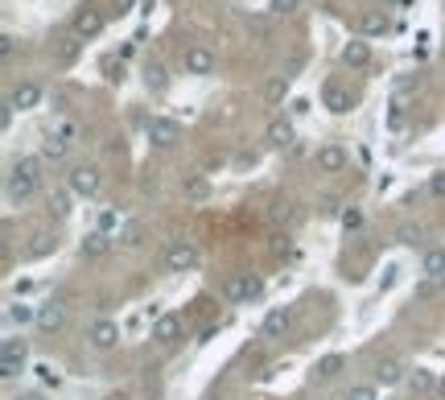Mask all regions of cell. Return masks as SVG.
I'll list each match as a JSON object with an SVG mask.
<instances>
[{
	"label": "cell",
	"instance_id": "6da1fadb",
	"mask_svg": "<svg viewBox=\"0 0 445 400\" xmlns=\"http://www.w3.org/2000/svg\"><path fill=\"white\" fill-rule=\"evenodd\" d=\"M38 170H42L38 157H21L8 170V202H25V198L38 194Z\"/></svg>",
	"mask_w": 445,
	"mask_h": 400
},
{
	"label": "cell",
	"instance_id": "7a4b0ae2",
	"mask_svg": "<svg viewBox=\"0 0 445 400\" xmlns=\"http://www.w3.org/2000/svg\"><path fill=\"white\" fill-rule=\"evenodd\" d=\"M25 359H29V347H25V339H4V347H0V376H4V380L21 376Z\"/></svg>",
	"mask_w": 445,
	"mask_h": 400
},
{
	"label": "cell",
	"instance_id": "3957f363",
	"mask_svg": "<svg viewBox=\"0 0 445 400\" xmlns=\"http://www.w3.org/2000/svg\"><path fill=\"white\" fill-rule=\"evenodd\" d=\"M165 268H169V272H194V268H198V248H194L190 239H174V244L165 248Z\"/></svg>",
	"mask_w": 445,
	"mask_h": 400
},
{
	"label": "cell",
	"instance_id": "277c9868",
	"mask_svg": "<svg viewBox=\"0 0 445 400\" xmlns=\"http://www.w3.org/2000/svg\"><path fill=\"white\" fill-rule=\"evenodd\" d=\"M144 133H149V140H153L157 149H174L181 140V124L169 120V116H153V120L144 124Z\"/></svg>",
	"mask_w": 445,
	"mask_h": 400
},
{
	"label": "cell",
	"instance_id": "5b68a950",
	"mask_svg": "<svg viewBox=\"0 0 445 400\" xmlns=\"http://www.w3.org/2000/svg\"><path fill=\"white\" fill-rule=\"evenodd\" d=\"M99 186H103V174H99L95 165H75V170H70V194H79V198H95V194H99Z\"/></svg>",
	"mask_w": 445,
	"mask_h": 400
},
{
	"label": "cell",
	"instance_id": "8992f818",
	"mask_svg": "<svg viewBox=\"0 0 445 400\" xmlns=\"http://www.w3.org/2000/svg\"><path fill=\"white\" fill-rule=\"evenodd\" d=\"M260 293H264V281L256 272H243V276H231L227 281V297L231 302H256Z\"/></svg>",
	"mask_w": 445,
	"mask_h": 400
},
{
	"label": "cell",
	"instance_id": "52a82bcc",
	"mask_svg": "<svg viewBox=\"0 0 445 400\" xmlns=\"http://www.w3.org/2000/svg\"><path fill=\"white\" fill-rule=\"evenodd\" d=\"M87 339H91V347H95V351H112V347L120 343V326H116L112 318H95V322H91V330H87Z\"/></svg>",
	"mask_w": 445,
	"mask_h": 400
},
{
	"label": "cell",
	"instance_id": "ba28073f",
	"mask_svg": "<svg viewBox=\"0 0 445 400\" xmlns=\"http://www.w3.org/2000/svg\"><path fill=\"white\" fill-rule=\"evenodd\" d=\"M322 103H326V112H334V116H347V112L355 108V95L342 87V83H334V79H330V83L322 87Z\"/></svg>",
	"mask_w": 445,
	"mask_h": 400
},
{
	"label": "cell",
	"instance_id": "9c48e42d",
	"mask_svg": "<svg viewBox=\"0 0 445 400\" xmlns=\"http://www.w3.org/2000/svg\"><path fill=\"white\" fill-rule=\"evenodd\" d=\"M313 165H317L322 174H342V170H347V149H342V145H322V149L313 153Z\"/></svg>",
	"mask_w": 445,
	"mask_h": 400
},
{
	"label": "cell",
	"instance_id": "30bf717a",
	"mask_svg": "<svg viewBox=\"0 0 445 400\" xmlns=\"http://www.w3.org/2000/svg\"><path fill=\"white\" fill-rule=\"evenodd\" d=\"M103 34V13L99 8H79L75 13V38H99Z\"/></svg>",
	"mask_w": 445,
	"mask_h": 400
},
{
	"label": "cell",
	"instance_id": "8fae6325",
	"mask_svg": "<svg viewBox=\"0 0 445 400\" xmlns=\"http://www.w3.org/2000/svg\"><path fill=\"white\" fill-rule=\"evenodd\" d=\"M181 62H186V75H211L215 71V54L206 45H190Z\"/></svg>",
	"mask_w": 445,
	"mask_h": 400
},
{
	"label": "cell",
	"instance_id": "7c38bea8",
	"mask_svg": "<svg viewBox=\"0 0 445 400\" xmlns=\"http://www.w3.org/2000/svg\"><path fill=\"white\" fill-rule=\"evenodd\" d=\"M268 145L272 149H293V140H297V128H293V120H285V116H276L272 124H268Z\"/></svg>",
	"mask_w": 445,
	"mask_h": 400
},
{
	"label": "cell",
	"instance_id": "4fadbf2b",
	"mask_svg": "<svg viewBox=\"0 0 445 400\" xmlns=\"http://www.w3.org/2000/svg\"><path fill=\"white\" fill-rule=\"evenodd\" d=\"M153 339H157L161 347L178 343V339H181V318H178V313H161V318L153 322Z\"/></svg>",
	"mask_w": 445,
	"mask_h": 400
},
{
	"label": "cell",
	"instance_id": "5bb4252c",
	"mask_svg": "<svg viewBox=\"0 0 445 400\" xmlns=\"http://www.w3.org/2000/svg\"><path fill=\"white\" fill-rule=\"evenodd\" d=\"M289 310H268L264 322H260V339H285L289 334Z\"/></svg>",
	"mask_w": 445,
	"mask_h": 400
},
{
	"label": "cell",
	"instance_id": "9a60e30c",
	"mask_svg": "<svg viewBox=\"0 0 445 400\" xmlns=\"http://www.w3.org/2000/svg\"><path fill=\"white\" fill-rule=\"evenodd\" d=\"M8 103L21 108V112H33V108L42 103V87H38V83H17L13 95H8Z\"/></svg>",
	"mask_w": 445,
	"mask_h": 400
},
{
	"label": "cell",
	"instance_id": "2e32d148",
	"mask_svg": "<svg viewBox=\"0 0 445 400\" xmlns=\"http://www.w3.org/2000/svg\"><path fill=\"white\" fill-rule=\"evenodd\" d=\"M342 62H347L351 71H363V66H371V45L363 42V38L347 42V45H342Z\"/></svg>",
	"mask_w": 445,
	"mask_h": 400
},
{
	"label": "cell",
	"instance_id": "e0dca14e",
	"mask_svg": "<svg viewBox=\"0 0 445 400\" xmlns=\"http://www.w3.org/2000/svg\"><path fill=\"white\" fill-rule=\"evenodd\" d=\"M38 326H42L45 334L62 330V326H66V306H58V302H50V306H38Z\"/></svg>",
	"mask_w": 445,
	"mask_h": 400
},
{
	"label": "cell",
	"instance_id": "ac0fdd59",
	"mask_svg": "<svg viewBox=\"0 0 445 400\" xmlns=\"http://www.w3.org/2000/svg\"><path fill=\"white\" fill-rule=\"evenodd\" d=\"M107 248H112V235H107V231H99V227H95V231H87V235H83V244H79V252H83L87 260H95V256H107Z\"/></svg>",
	"mask_w": 445,
	"mask_h": 400
},
{
	"label": "cell",
	"instance_id": "d6986e66",
	"mask_svg": "<svg viewBox=\"0 0 445 400\" xmlns=\"http://www.w3.org/2000/svg\"><path fill=\"white\" fill-rule=\"evenodd\" d=\"M421 272H425L429 281H445V248H425V256H421Z\"/></svg>",
	"mask_w": 445,
	"mask_h": 400
},
{
	"label": "cell",
	"instance_id": "ffe728a7",
	"mask_svg": "<svg viewBox=\"0 0 445 400\" xmlns=\"http://www.w3.org/2000/svg\"><path fill=\"white\" fill-rule=\"evenodd\" d=\"M181 194H186L190 202H206V198H211V182L202 178V174H186V178H181Z\"/></svg>",
	"mask_w": 445,
	"mask_h": 400
},
{
	"label": "cell",
	"instance_id": "44dd1931",
	"mask_svg": "<svg viewBox=\"0 0 445 400\" xmlns=\"http://www.w3.org/2000/svg\"><path fill=\"white\" fill-rule=\"evenodd\" d=\"M355 25H359V34H363V38H379V34H388V17H384V13H375V8H371V13H363Z\"/></svg>",
	"mask_w": 445,
	"mask_h": 400
},
{
	"label": "cell",
	"instance_id": "7402d4cb",
	"mask_svg": "<svg viewBox=\"0 0 445 400\" xmlns=\"http://www.w3.org/2000/svg\"><path fill=\"white\" fill-rule=\"evenodd\" d=\"M285 95H289V75H272V79L264 83V103L268 108H280Z\"/></svg>",
	"mask_w": 445,
	"mask_h": 400
},
{
	"label": "cell",
	"instance_id": "603a6c76",
	"mask_svg": "<svg viewBox=\"0 0 445 400\" xmlns=\"http://www.w3.org/2000/svg\"><path fill=\"white\" fill-rule=\"evenodd\" d=\"M66 153H70V140H62L58 133H45V140H42L45 161H66Z\"/></svg>",
	"mask_w": 445,
	"mask_h": 400
},
{
	"label": "cell",
	"instance_id": "cb8c5ba5",
	"mask_svg": "<svg viewBox=\"0 0 445 400\" xmlns=\"http://www.w3.org/2000/svg\"><path fill=\"white\" fill-rule=\"evenodd\" d=\"M375 380H379V384H400L408 376H404V367L396 359H379V363H375Z\"/></svg>",
	"mask_w": 445,
	"mask_h": 400
},
{
	"label": "cell",
	"instance_id": "d4e9b609",
	"mask_svg": "<svg viewBox=\"0 0 445 400\" xmlns=\"http://www.w3.org/2000/svg\"><path fill=\"white\" fill-rule=\"evenodd\" d=\"M408 388L421 397V392H433L437 388V376L429 371V367H416V371H408Z\"/></svg>",
	"mask_w": 445,
	"mask_h": 400
},
{
	"label": "cell",
	"instance_id": "484cf974",
	"mask_svg": "<svg viewBox=\"0 0 445 400\" xmlns=\"http://www.w3.org/2000/svg\"><path fill=\"white\" fill-rule=\"evenodd\" d=\"M4 318H8V326H25V322H38V310L25 306V302H13V306L4 310Z\"/></svg>",
	"mask_w": 445,
	"mask_h": 400
},
{
	"label": "cell",
	"instance_id": "4316f807",
	"mask_svg": "<svg viewBox=\"0 0 445 400\" xmlns=\"http://www.w3.org/2000/svg\"><path fill=\"white\" fill-rule=\"evenodd\" d=\"M144 83H149V91H157V95H161V91L169 87L165 66H161V62H149V66H144Z\"/></svg>",
	"mask_w": 445,
	"mask_h": 400
},
{
	"label": "cell",
	"instance_id": "83f0119b",
	"mask_svg": "<svg viewBox=\"0 0 445 400\" xmlns=\"http://www.w3.org/2000/svg\"><path fill=\"white\" fill-rule=\"evenodd\" d=\"M342 367H347V359H342V355H326V359H317L313 376H317V380H334V376H338Z\"/></svg>",
	"mask_w": 445,
	"mask_h": 400
},
{
	"label": "cell",
	"instance_id": "f1b7e54d",
	"mask_svg": "<svg viewBox=\"0 0 445 400\" xmlns=\"http://www.w3.org/2000/svg\"><path fill=\"white\" fill-rule=\"evenodd\" d=\"M248 34H252L256 42H268V38H272V17H264V13L248 17Z\"/></svg>",
	"mask_w": 445,
	"mask_h": 400
},
{
	"label": "cell",
	"instance_id": "f546056e",
	"mask_svg": "<svg viewBox=\"0 0 445 400\" xmlns=\"http://www.w3.org/2000/svg\"><path fill=\"white\" fill-rule=\"evenodd\" d=\"M54 58H58L62 66H70V62L79 58V38H62V42L54 45Z\"/></svg>",
	"mask_w": 445,
	"mask_h": 400
},
{
	"label": "cell",
	"instance_id": "4dcf8cb0",
	"mask_svg": "<svg viewBox=\"0 0 445 400\" xmlns=\"http://www.w3.org/2000/svg\"><path fill=\"white\" fill-rule=\"evenodd\" d=\"M50 211H54V219H66V215H70V190L50 194Z\"/></svg>",
	"mask_w": 445,
	"mask_h": 400
},
{
	"label": "cell",
	"instance_id": "1f68e13d",
	"mask_svg": "<svg viewBox=\"0 0 445 400\" xmlns=\"http://www.w3.org/2000/svg\"><path fill=\"white\" fill-rule=\"evenodd\" d=\"M301 8V0H268V17H293Z\"/></svg>",
	"mask_w": 445,
	"mask_h": 400
},
{
	"label": "cell",
	"instance_id": "d6a6232c",
	"mask_svg": "<svg viewBox=\"0 0 445 400\" xmlns=\"http://www.w3.org/2000/svg\"><path fill=\"white\" fill-rule=\"evenodd\" d=\"M33 371L42 376V384H45V388H58V384H62V371H58V367H50V363H38Z\"/></svg>",
	"mask_w": 445,
	"mask_h": 400
},
{
	"label": "cell",
	"instance_id": "836d02e7",
	"mask_svg": "<svg viewBox=\"0 0 445 400\" xmlns=\"http://www.w3.org/2000/svg\"><path fill=\"white\" fill-rule=\"evenodd\" d=\"M342 400H379V397H375V388H371V384H355L351 392H342Z\"/></svg>",
	"mask_w": 445,
	"mask_h": 400
},
{
	"label": "cell",
	"instance_id": "e575fe53",
	"mask_svg": "<svg viewBox=\"0 0 445 400\" xmlns=\"http://www.w3.org/2000/svg\"><path fill=\"white\" fill-rule=\"evenodd\" d=\"M416 87H421V75H396V95H408Z\"/></svg>",
	"mask_w": 445,
	"mask_h": 400
},
{
	"label": "cell",
	"instance_id": "d590c367",
	"mask_svg": "<svg viewBox=\"0 0 445 400\" xmlns=\"http://www.w3.org/2000/svg\"><path fill=\"white\" fill-rule=\"evenodd\" d=\"M342 227H347V231H359V227H363V211H359V207H347V211H342Z\"/></svg>",
	"mask_w": 445,
	"mask_h": 400
},
{
	"label": "cell",
	"instance_id": "8d00e7d4",
	"mask_svg": "<svg viewBox=\"0 0 445 400\" xmlns=\"http://www.w3.org/2000/svg\"><path fill=\"white\" fill-rule=\"evenodd\" d=\"M442 285L445 281H429V276H425V281L416 285V297H433V293H442Z\"/></svg>",
	"mask_w": 445,
	"mask_h": 400
},
{
	"label": "cell",
	"instance_id": "74e56055",
	"mask_svg": "<svg viewBox=\"0 0 445 400\" xmlns=\"http://www.w3.org/2000/svg\"><path fill=\"white\" fill-rule=\"evenodd\" d=\"M58 136L75 145V140H79V124H75V120H62V124H58Z\"/></svg>",
	"mask_w": 445,
	"mask_h": 400
},
{
	"label": "cell",
	"instance_id": "f35d334b",
	"mask_svg": "<svg viewBox=\"0 0 445 400\" xmlns=\"http://www.w3.org/2000/svg\"><path fill=\"white\" fill-rule=\"evenodd\" d=\"M120 227V211H103L99 215V231H116Z\"/></svg>",
	"mask_w": 445,
	"mask_h": 400
},
{
	"label": "cell",
	"instance_id": "ab89813d",
	"mask_svg": "<svg viewBox=\"0 0 445 400\" xmlns=\"http://www.w3.org/2000/svg\"><path fill=\"white\" fill-rule=\"evenodd\" d=\"M33 239H38V244L29 248V256H45V252H50V248L58 244V239H50V235H33Z\"/></svg>",
	"mask_w": 445,
	"mask_h": 400
},
{
	"label": "cell",
	"instance_id": "60d3db41",
	"mask_svg": "<svg viewBox=\"0 0 445 400\" xmlns=\"http://www.w3.org/2000/svg\"><path fill=\"white\" fill-rule=\"evenodd\" d=\"M429 190H433V198H442L445 202V170H437V174L429 178Z\"/></svg>",
	"mask_w": 445,
	"mask_h": 400
},
{
	"label": "cell",
	"instance_id": "b9f144b4",
	"mask_svg": "<svg viewBox=\"0 0 445 400\" xmlns=\"http://www.w3.org/2000/svg\"><path fill=\"white\" fill-rule=\"evenodd\" d=\"M0 54H4V62H13V54H17V38H13V34L0 38Z\"/></svg>",
	"mask_w": 445,
	"mask_h": 400
},
{
	"label": "cell",
	"instance_id": "7bdbcfd3",
	"mask_svg": "<svg viewBox=\"0 0 445 400\" xmlns=\"http://www.w3.org/2000/svg\"><path fill=\"white\" fill-rule=\"evenodd\" d=\"M421 235H425V231H421V227H400V244H416V239H421Z\"/></svg>",
	"mask_w": 445,
	"mask_h": 400
},
{
	"label": "cell",
	"instance_id": "ee69618b",
	"mask_svg": "<svg viewBox=\"0 0 445 400\" xmlns=\"http://www.w3.org/2000/svg\"><path fill=\"white\" fill-rule=\"evenodd\" d=\"M404 124V103H392V116H388V128H400Z\"/></svg>",
	"mask_w": 445,
	"mask_h": 400
},
{
	"label": "cell",
	"instance_id": "f6af8a7d",
	"mask_svg": "<svg viewBox=\"0 0 445 400\" xmlns=\"http://www.w3.org/2000/svg\"><path fill=\"white\" fill-rule=\"evenodd\" d=\"M140 239H144V227H128V235H124V244H128V248H136Z\"/></svg>",
	"mask_w": 445,
	"mask_h": 400
},
{
	"label": "cell",
	"instance_id": "bcb514c9",
	"mask_svg": "<svg viewBox=\"0 0 445 400\" xmlns=\"http://www.w3.org/2000/svg\"><path fill=\"white\" fill-rule=\"evenodd\" d=\"M396 272H400V268H396V265H388V272H384V281H379V289H392V285H396Z\"/></svg>",
	"mask_w": 445,
	"mask_h": 400
},
{
	"label": "cell",
	"instance_id": "7dc6e473",
	"mask_svg": "<svg viewBox=\"0 0 445 400\" xmlns=\"http://www.w3.org/2000/svg\"><path fill=\"white\" fill-rule=\"evenodd\" d=\"M107 79H124V62H107Z\"/></svg>",
	"mask_w": 445,
	"mask_h": 400
},
{
	"label": "cell",
	"instance_id": "c3c4849f",
	"mask_svg": "<svg viewBox=\"0 0 445 400\" xmlns=\"http://www.w3.org/2000/svg\"><path fill=\"white\" fill-rule=\"evenodd\" d=\"M17 400H45L42 392H25V397H17Z\"/></svg>",
	"mask_w": 445,
	"mask_h": 400
},
{
	"label": "cell",
	"instance_id": "681fc988",
	"mask_svg": "<svg viewBox=\"0 0 445 400\" xmlns=\"http://www.w3.org/2000/svg\"><path fill=\"white\" fill-rule=\"evenodd\" d=\"M437 392H442V400H445V376H442V380H437Z\"/></svg>",
	"mask_w": 445,
	"mask_h": 400
}]
</instances>
